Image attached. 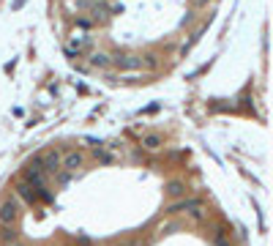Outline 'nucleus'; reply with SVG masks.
Wrapping results in <instances>:
<instances>
[{"label":"nucleus","instance_id":"2eb2a0df","mask_svg":"<svg viewBox=\"0 0 273 246\" xmlns=\"http://www.w3.org/2000/svg\"><path fill=\"white\" fill-rule=\"evenodd\" d=\"M142 66L158 68V55H156V52H148V55H145V61H142Z\"/></svg>","mask_w":273,"mask_h":246},{"label":"nucleus","instance_id":"6e6552de","mask_svg":"<svg viewBox=\"0 0 273 246\" xmlns=\"http://www.w3.org/2000/svg\"><path fill=\"white\" fill-rule=\"evenodd\" d=\"M17 194H20V197L25 200V203H30V205H33V203H36V197H39V194L33 191V186L25 184V181H22V184H17Z\"/></svg>","mask_w":273,"mask_h":246},{"label":"nucleus","instance_id":"0eeeda50","mask_svg":"<svg viewBox=\"0 0 273 246\" xmlns=\"http://www.w3.org/2000/svg\"><path fill=\"white\" fill-rule=\"evenodd\" d=\"M164 194H170V197H186V184L183 181H170V184L164 186Z\"/></svg>","mask_w":273,"mask_h":246},{"label":"nucleus","instance_id":"20e7f679","mask_svg":"<svg viewBox=\"0 0 273 246\" xmlns=\"http://www.w3.org/2000/svg\"><path fill=\"white\" fill-rule=\"evenodd\" d=\"M194 208H202V200L197 197H180L177 203H172L167 208V213H180V211H194Z\"/></svg>","mask_w":273,"mask_h":246},{"label":"nucleus","instance_id":"1a4fd4ad","mask_svg":"<svg viewBox=\"0 0 273 246\" xmlns=\"http://www.w3.org/2000/svg\"><path fill=\"white\" fill-rule=\"evenodd\" d=\"M164 145V137L161 134H145L142 137V148L145 150H158Z\"/></svg>","mask_w":273,"mask_h":246},{"label":"nucleus","instance_id":"aec40b11","mask_svg":"<svg viewBox=\"0 0 273 246\" xmlns=\"http://www.w3.org/2000/svg\"><path fill=\"white\" fill-rule=\"evenodd\" d=\"M208 3H211V0H194V6H197V8H202V6H208Z\"/></svg>","mask_w":273,"mask_h":246},{"label":"nucleus","instance_id":"9b49d317","mask_svg":"<svg viewBox=\"0 0 273 246\" xmlns=\"http://www.w3.org/2000/svg\"><path fill=\"white\" fill-rule=\"evenodd\" d=\"M90 66L93 68H107L109 66V55L107 52H93L90 55Z\"/></svg>","mask_w":273,"mask_h":246},{"label":"nucleus","instance_id":"4be33fe9","mask_svg":"<svg viewBox=\"0 0 273 246\" xmlns=\"http://www.w3.org/2000/svg\"><path fill=\"white\" fill-rule=\"evenodd\" d=\"M8 246H25V244H22V241L17 238V241H14V244H8Z\"/></svg>","mask_w":273,"mask_h":246},{"label":"nucleus","instance_id":"9d476101","mask_svg":"<svg viewBox=\"0 0 273 246\" xmlns=\"http://www.w3.org/2000/svg\"><path fill=\"white\" fill-rule=\"evenodd\" d=\"M17 238H20V232H17V227H14V225H6L3 230H0V241H3L6 246H8V244H14Z\"/></svg>","mask_w":273,"mask_h":246},{"label":"nucleus","instance_id":"ddd939ff","mask_svg":"<svg viewBox=\"0 0 273 246\" xmlns=\"http://www.w3.org/2000/svg\"><path fill=\"white\" fill-rule=\"evenodd\" d=\"M213 246H232L230 238H227V230H221V227H218L216 235H213Z\"/></svg>","mask_w":273,"mask_h":246},{"label":"nucleus","instance_id":"423d86ee","mask_svg":"<svg viewBox=\"0 0 273 246\" xmlns=\"http://www.w3.org/2000/svg\"><path fill=\"white\" fill-rule=\"evenodd\" d=\"M82 162H85V156H82L79 150H71V153H66V159L60 162V167H66V170L74 172L77 167H82Z\"/></svg>","mask_w":273,"mask_h":246},{"label":"nucleus","instance_id":"39448f33","mask_svg":"<svg viewBox=\"0 0 273 246\" xmlns=\"http://www.w3.org/2000/svg\"><path fill=\"white\" fill-rule=\"evenodd\" d=\"M44 181H47L44 170H30V167H25V184H30V186H36V189H41V186H44Z\"/></svg>","mask_w":273,"mask_h":246},{"label":"nucleus","instance_id":"7ed1b4c3","mask_svg":"<svg viewBox=\"0 0 273 246\" xmlns=\"http://www.w3.org/2000/svg\"><path fill=\"white\" fill-rule=\"evenodd\" d=\"M60 162H63V156L58 153V150L47 153V156L41 159V170H44V175H58V172H60Z\"/></svg>","mask_w":273,"mask_h":246},{"label":"nucleus","instance_id":"4468645a","mask_svg":"<svg viewBox=\"0 0 273 246\" xmlns=\"http://www.w3.org/2000/svg\"><path fill=\"white\" fill-rule=\"evenodd\" d=\"M96 162L112 164V162H115V156H112V153H107V150H101V148H96Z\"/></svg>","mask_w":273,"mask_h":246},{"label":"nucleus","instance_id":"412c9836","mask_svg":"<svg viewBox=\"0 0 273 246\" xmlns=\"http://www.w3.org/2000/svg\"><path fill=\"white\" fill-rule=\"evenodd\" d=\"M22 3H25V0H14V8H22Z\"/></svg>","mask_w":273,"mask_h":246},{"label":"nucleus","instance_id":"f8f14e48","mask_svg":"<svg viewBox=\"0 0 273 246\" xmlns=\"http://www.w3.org/2000/svg\"><path fill=\"white\" fill-rule=\"evenodd\" d=\"M90 14H93V22H104L109 17V8L107 6H90Z\"/></svg>","mask_w":273,"mask_h":246},{"label":"nucleus","instance_id":"6ab92c4d","mask_svg":"<svg viewBox=\"0 0 273 246\" xmlns=\"http://www.w3.org/2000/svg\"><path fill=\"white\" fill-rule=\"evenodd\" d=\"M58 181H60V184H68V181H71V175H68V172H58Z\"/></svg>","mask_w":273,"mask_h":246},{"label":"nucleus","instance_id":"f3484780","mask_svg":"<svg viewBox=\"0 0 273 246\" xmlns=\"http://www.w3.org/2000/svg\"><path fill=\"white\" fill-rule=\"evenodd\" d=\"M240 102H243V107H246V109H254V104H252L254 99H252V96H243V99H240Z\"/></svg>","mask_w":273,"mask_h":246},{"label":"nucleus","instance_id":"dca6fc26","mask_svg":"<svg viewBox=\"0 0 273 246\" xmlns=\"http://www.w3.org/2000/svg\"><path fill=\"white\" fill-rule=\"evenodd\" d=\"M191 22H194V11H189V14H186V17H183V20H180V25H191Z\"/></svg>","mask_w":273,"mask_h":246},{"label":"nucleus","instance_id":"f257e3e1","mask_svg":"<svg viewBox=\"0 0 273 246\" xmlns=\"http://www.w3.org/2000/svg\"><path fill=\"white\" fill-rule=\"evenodd\" d=\"M109 63H115L123 71H139V68H142V58H139V55H120L117 52L115 58H109Z\"/></svg>","mask_w":273,"mask_h":246},{"label":"nucleus","instance_id":"f03ea898","mask_svg":"<svg viewBox=\"0 0 273 246\" xmlns=\"http://www.w3.org/2000/svg\"><path fill=\"white\" fill-rule=\"evenodd\" d=\"M20 216V208H17V200H6V203H0V227L6 225H14Z\"/></svg>","mask_w":273,"mask_h":246},{"label":"nucleus","instance_id":"a211bd4d","mask_svg":"<svg viewBox=\"0 0 273 246\" xmlns=\"http://www.w3.org/2000/svg\"><path fill=\"white\" fill-rule=\"evenodd\" d=\"M93 3H96V0H77V6H79V8H90Z\"/></svg>","mask_w":273,"mask_h":246}]
</instances>
